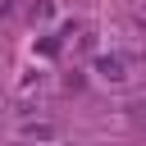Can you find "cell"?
<instances>
[{
  "label": "cell",
  "mask_w": 146,
  "mask_h": 146,
  "mask_svg": "<svg viewBox=\"0 0 146 146\" xmlns=\"http://www.w3.org/2000/svg\"><path fill=\"white\" fill-rule=\"evenodd\" d=\"M91 68H96V78L110 82V87H123V82H128V59H123V55H96Z\"/></svg>",
  "instance_id": "1"
},
{
  "label": "cell",
  "mask_w": 146,
  "mask_h": 146,
  "mask_svg": "<svg viewBox=\"0 0 146 146\" xmlns=\"http://www.w3.org/2000/svg\"><path fill=\"white\" fill-rule=\"evenodd\" d=\"M18 132H23V137H36V141H50L59 128H55V123H46V119H36V123H23Z\"/></svg>",
  "instance_id": "2"
},
{
  "label": "cell",
  "mask_w": 146,
  "mask_h": 146,
  "mask_svg": "<svg viewBox=\"0 0 146 146\" xmlns=\"http://www.w3.org/2000/svg\"><path fill=\"white\" fill-rule=\"evenodd\" d=\"M41 82H46V78H41V68H27V73L18 78V91H23V96H32V91H41Z\"/></svg>",
  "instance_id": "3"
},
{
  "label": "cell",
  "mask_w": 146,
  "mask_h": 146,
  "mask_svg": "<svg viewBox=\"0 0 146 146\" xmlns=\"http://www.w3.org/2000/svg\"><path fill=\"white\" fill-rule=\"evenodd\" d=\"M50 14H55L50 0H32V5H27V18H32V23H50Z\"/></svg>",
  "instance_id": "4"
},
{
  "label": "cell",
  "mask_w": 146,
  "mask_h": 146,
  "mask_svg": "<svg viewBox=\"0 0 146 146\" xmlns=\"http://www.w3.org/2000/svg\"><path fill=\"white\" fill-rule=\"evenodd\" d=\"M64 91H82V73H68L64 78Z\"/></svg>",
  "instance_id": "5"
}]
</instances>
